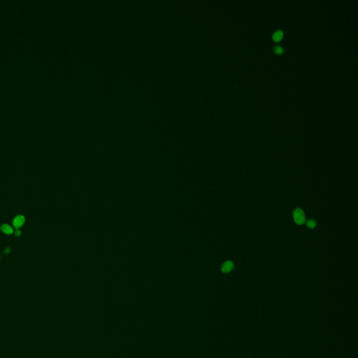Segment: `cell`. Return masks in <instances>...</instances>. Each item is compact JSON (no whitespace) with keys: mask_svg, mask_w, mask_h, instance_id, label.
<instances>
[{"mask_svg":"<svg viewBox=\"0 0 358 358\" xmlns=\"http://www.w3.org/2000/svg\"><path fill=\"white\" fill-rule=\"evenodd\" d=\"M283 36V33L281 30H278L274 34L273 38L275 41H279L282 38Z\"/></svg>","mask_w":358,"mask_h":358,"instance_id":"5b68a950","label":"cell"},{"mask_svg":"<svg viewBox=\"0 0 358 358\" xmlns=\"http://www.w3.org/2000/svg\"><path fill=\"white\" fill-rule=\"evenodd\" d=\"M316 226V222L313 219H310L307 221V227L310 229H313Z\"/></svg>","mask_w":358,"mask_h":358,"instance_id":"8992f818","label":"cell"},{"mask_svg":"<svg viewBox=\"0 0 358 358\" xmlns=\"http://www.w3.org/2000/svg\"><path fill=\"white\" fill-rule=\"evenodd\" d=\"M0 229H1V232H4V234H6V235H11V234H13V228L11 227L10 225H7V224H4V225H1V227H0Z\"/></svg>","mask_w":358,"mask_h":358,"instance_id":"277c9868","label":"cell"},{"mask_svg":"<svg viewBox=\"0 0 358 358\" xmlns=\"http://www.w3.org/2000/svg\"><path fill=\"white\" fill-rule=\"evenodd\" d=\"M15 234H16V235L17 236V237H19V236H21V232L20 230H16V232H15Z\"/></svg>","mask_w":358,"mask_h":358,"instance_id":"ba28073f","label":"cell"},{"mask_svg":"<svg viewBox=\"0 0 358 358\" xmlns=\"http://www.w3.org/2000/svg\"><path fill=\"white\" fill-rule=\"evenodd\" d=\"M274 51H275V53H277V54H281L283 52V48L281 47V46H277L274 48Z\"/></svg>","mask_w":358,"mask_h":358,"instance_id":"52a82bcc","label":"cell"},{"mask_svg":"<svg viewBox=\"0 0 358 358\" xmlns=\"http://www.w3.org/2000/svg\"><path fill=\"white\" fill-rule=\"evenodd\" d=\"M25 222V217L23 216V215H17V216L13 219V227H16V228H20V227L24 225Z\"/></svg>","mask_w":358,"mask_h":358,"instance_id":"7a4b0ae2","label":"cell"},{"mask_svg":"<svg viewBox=\"0 0 358 358\" xmlns=\"http://www.w3.org/2000/svg\"><path fill=\"white\" fill-rule=\"evenodd\" d=\"M234 267H235V266H234V263L232 261H227V262H225V263L223 264V265L222 266L221 271L223 273H229V272H230L231 271L234 269Z\"/></svg>","mask_w":358,"mask_h":358,"instance_id":"3957f363","label":"cell"},{"mask_svg":"<svg viewBox=\"0 0 358 358\" xmlns=\"http://www.w3.org/2000/svg\"><path fill=\"white\" fill-rule=\"evenodd\" d=\"M10 251H11V249H10V248H6V250H4V252L6 254H9V252H10Z\"/></svg>","mask_w":358,"mask_h":358,"instance_id":"9c48e42d","label":"cell"},{"mask_svg":"<svg viewBox=\"0 0 358 358\" xmlns=\"http://www.w3.org/2000/svg\"><path fill=\"white\" fill-rule=\"evenodd\" d=\"M293 218L294 222L297 225H301L305 223L306 222V217L305 214L302 209L301 208H296L293 212Z\"/></svg>","mask_w":358,"mask_h":358,"instance_id":"6da1fadb","label":"cell"}]
</instances>
